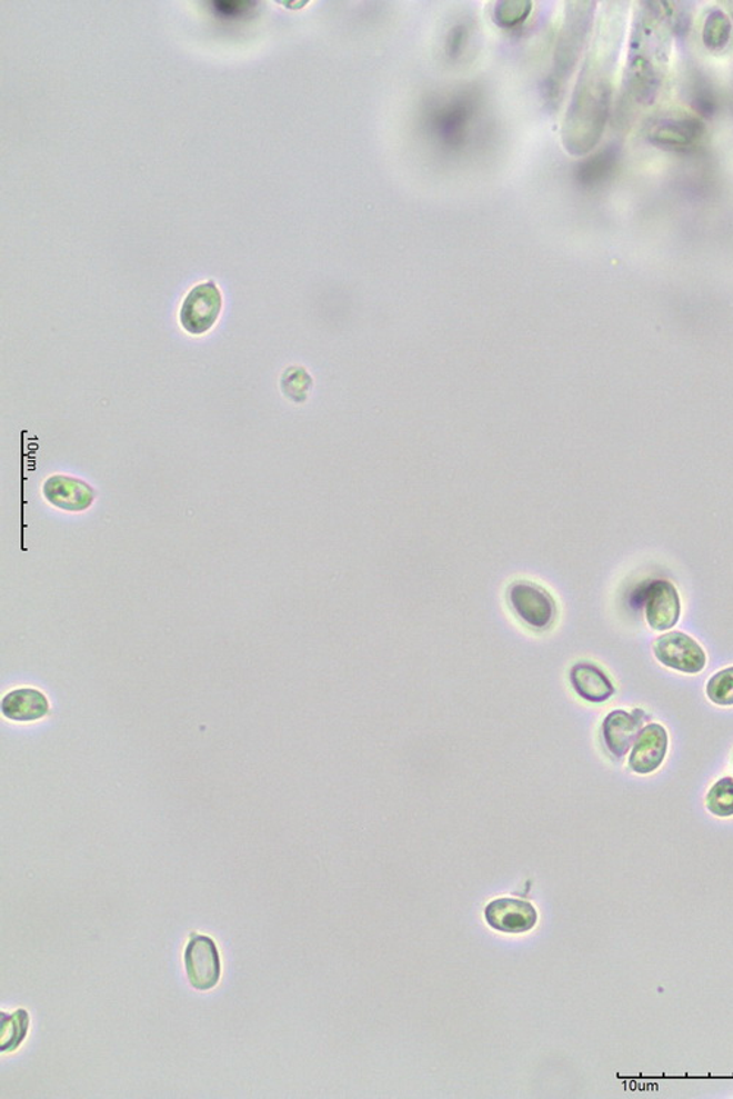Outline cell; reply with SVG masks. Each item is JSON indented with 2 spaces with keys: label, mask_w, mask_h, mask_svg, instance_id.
<instances>
[{
  "label": "cell",
  "mask_w": 733,
  "mask_h": 1099,
  "mask_svg": "<svg viewBox=\"0 0 733 1099\" xmlns=\"http://www.w3.org/2000/svg\"><path fill=\"white\" fill-rule=\"evenodd\" d=\"M649 716L641 708L634 711L615 710L603 721V739L613 757L623 758L634 747Z\"/></svg>",
  "instance_id": "cell-11"
},
{
  "label": "cell",
  "mask_w": 733,
  "mask_h": 1099,
  "mask_svg": "<svg viewBox=\"0 0 733 1099\" xmlns=\"http://www.w3.org/2000/svg\"><path fill=\"white\" fill-rule=\"evenodd\" d=\"M672 29L662 2L640 3L635 12L627 52L625 96L636 108H647L657 99L671 61Z\"/></svg>",
  "instance_id": "cell-2"
},
{
  "label": "cell",
  "mask_w": 733,
  "mask_h": 1099,
  "mask_svg": "<svg viewBox=\"0 0 733 1099\" xmlns=\"http://www.w3.org/2000/svg\"><path fill=\"white\" fill-rule=\"evenodd\" d=\"M571 683L575 692L589 702H606L615 696V687H613L611 679L598 666L591 663H579L572 667Z\"/></svg>",
  "instance_id": "cell-15"
},
{
  "label": "cell",
  "mask_w": 733,
  "mask_h": 1099,
  "mask_svg": "<svg viewBox=\"0 0 733 1099\" xmlns=\"http://www.w3.org/2000/svg\"><path fill=\"white\" fill-rule=\"evenodd\" d=\"M484 918L493 930L522 933L531 931L538 926L539 913L530 901L496 899L485 906Z\"/></svg>",
  "instance_id": "cell-10"
},
{
  "label": "cell",
  "mask_w": 733,
  "mask_h": 1099,
  "mask_svg": "<svg viewBox=\"0 0 733 1099\" xmlns=\"http://www.w3.org/2000/svg\"><path fill=\"white\" fill-rule=\"evenodd\" d=\"M30 1029L29 1011L20 1009L16 1013H0V1051L11 1055L22 1046Z\"/></svg>",
  "instance_id": "cell-16"
},
{
  "label": "cell",
  "mask_w": 733,
  "mask_h": 1099,
  "mask_svg": "<svg viewBox=\"0 0 733 1099\" xmlns=\"http://www.w3.org/2000/svg\"><path fill=\"white\" fill-rule=\"evenodd\" d=\"M222 311V292L213 280L192 288L180 311V323L187 333H208L217 324Z\"/></svg>",
  "instance_id": "cell-5"
},
{
  "label": "cell",
  "mask_w": 733,
  "mask_h": 1099,
  "mask_svg": "<svg viewBox=\"0 0 733 1099\" xmlns=\"http://www.w3.org/2000/svg\"><path fill=\"white\" fill-rule=\"evenodd\" d=\"M43 494L54 508L68 512H82L89 509L96 499V491L87 482L66 476L50 477L44 482Z\"/></svg>",
  "instance_id": "cell-13"
},
{
  "label": "cell",
  "mask_w": 733,
  "mask_h": 1099,
  "mask_svg": "<svg viewBox=\"0 0 733 1099\" xmlns=\"http://www.w3.org/2000/svg\"><path fill=\"white\" fill-rule=\"evenodd\" d=\"M701 37H703V43L710 52H722L731 43V18L721 9H712L705 17Z\"/></svg>",
  "instance_id": "cell-17"
},
{
  "label": "cell",
  "mask_w": 733,
  "mask_h": 1099,
  "mask_svg": "<svg viewBox=\"0 0 733 1099\" xmlns=\"http://www.w3.org/2000/svg\"><path fill=\"white\" fill-rule=\"evenodd\" d=\"M645 619L654 631L675 628L681 618L680 592L666 579H656L644 591Z\"/></svg>",
  "instance_id": "cell-7"
},
{
  "label": "cell",
  "mask_w": 733,
  "mask_h": 1099,
  "mask_svg": "<svg viewBox=\"0 0 733 1099\" xmlns=\"http://www.w3.org/2000/svg\"><path fill=\"white\" fill-rule=\"evenodd\" d=\"M594 7V3H574L575 9H572L570 20L566 21L556 54L558 76L561 78L571 73L572 68L579 61L586 36H589Z\"/></svg>",
  "instance_id": "cell-8"
},
{
  "label": "cell",
  "mask_w": 733,
  "mask_h": 1099,
  "mask_svg": "<svg viewBox=\"0 0 733 1099\" xmlns=\"http://www.w3.org/2000/svg\"><path fill=\"white\" fill-rule=\"evenodd\" d=\"M623 26L625 17L616 11L613 24L609 26V34H604L602 29L594 52L585 63L565 126V142L571 153H586L602 137L611 109L612 72L617 61Z\"/></svg>",
  "instance_id": "cell-1"
},
{
  "label": "cell",
  "mask_w": 733,
  "mask_h": 1099,
  "mask_svg": "<svg viewBox=\"0 0 733 1099\" xmlns=\"http://www.w3.org/2000/svg\"><path fill=\"white\" fill-rule=\"evenodd\" d=\"M669 748L667 730L662 725L644 726L630 756L631 770L636 775H652L666 760Z\"/></svg>",
  "instance_id": "cell-12"
},
{
  "label": "cell",
  "mask_w": 733,
  "mask_h": 1099,
  "mask_svg": "<svg viewBox=\"0 0 733 1099\" xmlns=\"http://www.w3.org/2000/svg\"><path fill=\"white\" fill-rule=\"evenodd\" d=\"M617 162V150L616 147H609V149L600 151L595 154L593 159L585 162L584 167L581 168L580 178L584 183H598L606 179L609 174L612 173L613 168Z\"/></svg>",
  "instance_id": "cell-18"
},
{
  "label": "cell",
  "mask_w": 733,
  "mask_h": 1099,
  "mask_svg": "<svg viewBox=\"0 0 733 1099\" xmlns=\"http://www.w3.org/2000/svg\"><path fill=\"white\" fill-rule=\"evenodd\" d=\"M0 708L4 719L16 723H33L49 715L50 702L39 689L20 688L8 692Z\"/></svg>",
  "instance_id": "cell-14"
},
{
  "label": "cell",
  "mask_w": 733,
  "mask_h": 1099,
  "mask_svg": "<svg viewBox=\"0 0 733 1099\" xmlns=\"http://www.w3.org/2000/svg\"><path fill=\"white\" fill-rule=\"evenodd\" d=\"M513 610L531 628H549L556 616V606L548 591L529 582H518L511 588Z\"/></svg>",
  "instance_id": "cell-9"
},
{
  "label": "cell",
  "mask_w": 733,
  "mask_h": 1099,
  "mask_svg": "<svg viewBox=\"0 0 733 1099\" xmlns=\"http://www.w3.org/2000/svg\"><path fill=\"white\" fill-rule=\"evenodd\" d=\"M213 4L227 17L240 16L244 9L249 11L250 7H254L253 2H213Z\"/></svg>",
  "instance_id": "cell-21"
},
{
  "label": "cell",
  "mask_w": 733,
  "mask_h": 1099,
  "mask_svg": "<svg viewBox=\"0 0 733 1099\" xmlns=\"http://www.w3.org/2000/svg\"><path fill=\"white\" fill-rule=\"evenodd\" d=\"M705 807L713 816L727 818L733 817V779L723 777L710 789L705 798Z\"/></svg>",
  "instance_id": "cell-19"
},
{
  "label": "cell",
  "mask_w": 733,
  "mask_h": 1099,
  "mask_svg": "<svg viewBox=\"0 0 733 1099\" xmlns=\"http://www.w3.org/2000/svg\"><path fill=\"white\" fill-rule=\"evenodd\" d=\"M647 138L659 149L672 153H693L703 146L705 126L701 118L694 114H664L650 123Z\"/></svg>",
  "instance_id": "cell-3"
},
{
  "label": "cell",
  "mask_w": 733,
  "mask_h": 1099,
  "mask_svg": "<svg viewBox=\"0 0 733 1099\" xmlns=\"http://www.w3.org/2000/svg\"><path fill=\"white\" fill-rule=\"evenodd\" d=\"M188 981L199 991L213 990L222 977V962L212 937L192 932L183 953Z\"/></svg>",
  "instance_id": "cell-4"
},
{
  "label": "cell",
  "mask_w": 733,
  "mask_h": 1099,
  "mask_svg": "<svg viewBox=\"0 0 733 1099\" xmlns=\"http://www.w3.org/2000/svg\"><path fill=\"white\" fill-rule=\"evenodd\" d=\"M654 657L659 663L685 675L701 673L707 665L703 647L693 637L673 631L656 638L653 643Z\"/></svg>",
  "instance_id": "cell-6"
},
{
  "label": "cell",
  "mask_w": 733,
  "mask_h": 1099,
  "mask_svg": "<svg viewBox=\"0 0 733 1099\" xmlns=\"http://www.w3.org/2000/svg\"><path fill=\"white\" fill-rule=\"evenodd\" d=\"M705 693H707L709 700L716 703V706L732 707L733 667H727V669L717 671V673L709 680L707 688H705Z\"/></svg>",
  "instance_id": "cell-20"
}]
</instances>
